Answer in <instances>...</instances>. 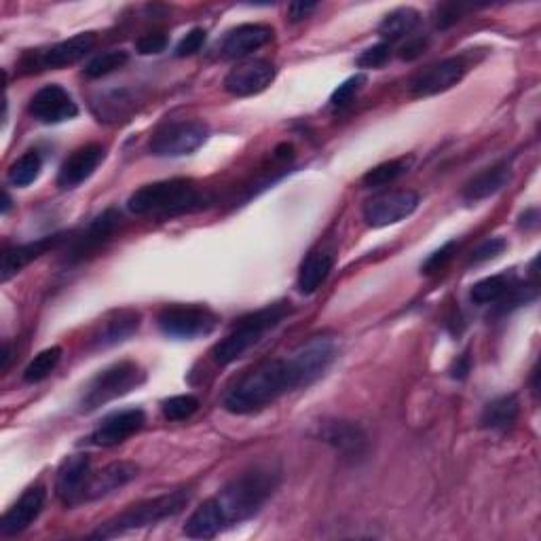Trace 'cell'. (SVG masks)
Returning <instances> with one entry per match:
<instances>
[{
  "instance_id": "cell-1",
  "label": "cell",
  "mask_w": 541,
  "mask_h": 541,
  "mask_svg": "<svg viewBox=\"0 0 541 541\" xmlns=\"http://www.w3.org/2000/svg\"><path fill=\"white\" fill-rule=\"evenodd\" d=\"M337 358V345L328 337H313L292 356L267 360L241 377L229 391L222 406L233 415H252L271 406L294 389L309 387L320 379Z\"/></svg>"
},
{
  "instance_id": "cell-2",
  "label": "cell",
  "mask_w": 541,
  "mask_h": 541,
  "mask_svg": "<svg viewBox=\"0 0 541 541\" xmlns=\"http://www.w3.org/2000/svg\"><path fill=\"white\" fill-rule=\"evenodd\" d=\"M282 472L271 463H258L254 468L241 472L214 497L225 518V525H241L254 518L279 487Z\"/></svg>"
},
{
  "instance_id": "cell-3",
  "label": "cell",
  "mask_w": 541,
  "mask_h": 541,
  "mask_svg": "<svg viewBox=\"0 0 541 541\" xmlns=\"http://www.w3.org/2000/svg\"><path fill=\"white\" fill-rule=\"evenodd\" d=\"M210 197L197 189L193 180L174 178L140 186L127 199V210L136 216H178L205 208Z\"/></svg>"
},
{
  "instance_id": "cell-4",
  "label": "cell",
  "mask_w": 541,
  "mask_h": 541,
  "mask_svg": "<svg viewBox=\"0 0 541 541\" xmlns=\"http://www.w3.org/2000/svg\"><path fill=\"white\" fill-rule=\"evenodd\" d=\"M189 501H191V493L186 489L140 501V503H136V506H129L127 510L117 514L115 518L104 522V525H100L96 531L91 533V537L113 539V537L132 533L138 529L155 527V525H159V522L180 514Z\"/></svg>"
},
{
  "instance_id": "cell-5",
  "label": "cell",
  "mask_w": 541,
  "mask_h": 541,
  "mask_svg": "<svg viewBox=\"0 0 541 541\" xmlns=\"http://www.w3.org/2000/svg\"><path fill=\"white\" fill-rule=\"evenodd\" d=\"M288 313H290V307L286 303H275L246 315L244 320H239V324L227 334L225 339L214 345L212 360L220 366H229L237 362L239 358H244L254 345L263 341L267 332H271L273 328H277L284 322V317Z\"/></svg>"
},
{
  "instance_id": "cell-6",
  "label": "cell",
  "mask_w": 541,
  "mask_h": 541,
  "mask_svg": "<svg viewBox=\"0 0 541 541\" xmlns=\"http://www.w3.org/2000/svg\"><path fill=\"white\" fill-rule=\"evenodd\" d=\"M144 381V370L136 362H117L89 381L79 400L81 413H91L108 402L127 396Z\"/></svg>"
},
{
  "instance_id": "cell-7",
  "label": "cell",
  "mask_w": 541,
  "mask_h": 541,
  "mask_svg": "<svg viewBox=\"0 0 541 541\" xmlns=\"http://www.w3.org/2000/svg\"><path fill=\"white\" fill-rule=\"evenodd\" d=\"M157 326L165 337L193 341L214 332L218 326V315L212 309L199 305H172L157 315Z\"/></svg>"
},
{
  "instance_id": "cell-8",
  "label": "cell",
  "mask_w": 541,
  "mask_h": 541,
  "mask_svg": "<svg viewBox=\"0 0 541 541\" xmlns=\"http://www.w3.org/2000/svg\"><path fill=\"white\" fill-rule=\"evenodd\" d=\"M208 136L210 127L201 121H176L159 127L148 148L155 157H184L193 155Z\"/></svg>"
},
{
  "instance_id": "cell-9",
  "label": "cell",
  "mask_w": 541,
  "mask_h": 541,
  "mask_svg": "<svg viewBox=\"0 0 541 541\" xmlns=\"http://www.w3.org/2000/svg\"><path fill=\"white\" fill-rule=\"evenodd\" d=\"M419 208V195L415 191H387L375 195L364 203V220L372 229H383L413 216Z\"/></svg>"
},
{
  "instance_id": "cell-10",
  "label": "cell",
  "mask_w": 541,
  "mask_h": 541,
  "mask_svg": "<svg viewBox=\"0 0 541 541\" xmlns=\"http://www.w3.org/2000/svg\"><path fill=\"white\" fill-rule=\"evenodd\" d=\"M320 438L349 463H360L366 459L370 442L364 427L353 421H326L320 425Z\"/></svg>"
},
{
  "instance_id": "cell-11",
  "label": "cell",
  "mask_w": 541,
  "mask_h": 541,
  "mask_svg": "<svg viewBox=\"0 0 541 541\" xmlns=\"http://www.w3.org/2000/svg\"><path fill=\"white\" fill-rule=\"evenodd\" d=\"M465 72H468V64L463 62V58H446L419 70L415 77L410 79L408 89L417 98L436 96V93L449 91L451 87L461 83Z\"/></svg>"
},
{
  "instance_id": "cell-12",
  "label": "cell",
  "mask_w": 541,
  "mask_h": 541,
  "mask_svg": "<svg viewBox=\"0 0 541 541\" xmlns=\"http://www.w3.org/2000/svg\"><path fill=\"white\" fill-rule=\"evenodd\" d=\"M30 115L45 125H58L79 115V106L60 85H45L30 100Z\"/></svg>"
},
{
  "instance_id": "cell-13",
  "label": "cell",
  "mask_w": 541,
  "mask_h": 541,
  "mask_svg": "<svg viewBox=\"0 0 541 541\" xmlns=\"http://www.w3.org/2000/svg\"><path fill=\"white\" fill-rule=\"evenodd\" d=\"M275 66L267 60H250L233 68L227 79L225 89L235 98H248L265 91L275 81Z\"/></svg>"
},
{
  "instance_id": "cell-14",
  "label": "cell",
  "mask_w": 541,
  "mask_h": 541,
  "mask_svg": "<svg viewBox=\"0 0 541 541\" xmlns=\"http://www.w3.org/2000/svg\"><path fill=\"white\" fill-rule=\"evenodd\" d=\"M121 225V214L117 210H106L98 218H93L89 225L70 239L68 260H83L85 256L100 250L106 241L115 235Z\"/></svg>"
},
{
  "instance_id": "cell-15",
  "label": "cell",
  "mask_w": 541,
  "mask_h": 541,
  "mask_svg": "<svg viewBox=\"0 0 541 541\" xmlns=\"http://www.w3.org/2000/svg\"><path fill=\"white\" fill-rule=\"evenodd\" d=\"M146 423L144 410L140 408H127L119 410V413L108 415L98 427L96 432L89 436V442L93 446H104V449H110V446H117L125 442L127 438H132L138 434L140 429Z\"/></svg>"
},
{
  "instance_id": "cell-16",
  "label": "cell",
  "mask_w": 541,
  "mask_h": 541,
  "mask_svg": "<svg viewBox=\"0 0 541 541\" xmlns=\"http://www.w3.org/2000/svg\"><path fill=\"white\" fill-rule=\"evenodd\" d=\"M98 36L96 32H81L72 39H66L58 45H53L41 53L32 55V68H64L77 64L85 55L96 47Z\"/></svg>"
},
{
  "instance_id": "cell-17",
  "label": "cell",
  "mask_w": 541,
  "mask_h": 541,
  "mask_svg": "<svg viewBox=\"0 0 541 541\" xmlns=\"http://www.w3.org/2000/svg\"><path fill=\"white\" fill-rule=\"evenodd\" d=\"M106 157V148L102 144H85L81 148H77L60 167L58 172V186L64 191L68 189H77L79 184H83L85 180H89L93 176V172L98 170L100 163Z\"/></svg>"
},
{
  "instance_id": "cell-18",
  "label": "cell",
  "mask_w": 541,
  "mask_h": 541,
  "mask_svg": "<svg viewBox=\"0 0 541 541\" xmlns=\"http://www.w3.org/2000/svg\"><path fill=\"white\" fill-rule=\"evenodd\" d=\"M45 499H47V491L45 487H41V484L26 489L24 495L13 503V506L5 512L3 520H0V535L11 537V535L26 531L32 522L41 516L45 508Z\"/></svg>"
},
{
  "instance_id": "cell-19",
  "label": "cell",
  "mask_w": 541,
  "mask_h": 541,
  "mask_svg": "<svg viewBox=\"0 0 541 541\" xmlns=\"http://www.w3.org/2000/svg\"><path fill=\"white\" fill-rule=\"evenodd\" d=\"M91 476V461L87 455H70L62 461L58 478H55V493L66 506L83 503L85 484Z\"/></svg>"
},
{
  "instance_id": "cell-20",
  "label": "cell",
  "mask_w": 541,
  "mask_h": 541,
  "mask_svg": "<svg viewBox=\"0 0 541 541\" xmlns=\"http://www.w3.org/2000/svg\"><path fill=\"white\" fill-rule=\"evenodd\" d=\"M138 472H140L138 465L132 461H117V463L106 465V468H102L100 472L89 476L85 491H83V503L102 499L110 493L123 489L125 484H129L138 476Z\"/></svg>"
},
{
  "instance_id": "cell-21",
  "label": "cell",
  "mask_w": 541,
  "mask_h": 541,
  "mask_svg": "<svg viewBox=\"0 0 541 541\" xmlns=\"http://www.w3.org/2000/svg\"><path fill=\"white\" fill-rule=\"evenodd\" d=\"M140 313L136 309H121L113 311L106 320L100 322L96 332L91 334V347L93 349H106L117 343L127 341L132 334L140 328Z\"/></svg>"
},
{
  "instance_id": "cell-22",
  "label": "cell",
  "mask_w": 541,
  "mask_h": 541,
  "mask_svg": "<svg viewBox=\"0 0 541 541\" xmlns=\"http://www.w3.org/2000/svg\"><path fill=\"white\" fill-rule=\"evenodd\" d=\"M273 39V28L267 24H241L222 39V55L229 60L246 58L252 51L265 47Z\"/></svg>"
},
{
  "instance_id": "cell-23",
  "label": "cell",
  "mask_w": 541,
  "mask_h": 541,
  "mask_svg": "<svg viewBox=\"0 0 541 541\" xmlns=\"http://www.w3.org/2000/svg\"><path fill=\"white\" fill-rule=\"evenodd\" d=\"M58 244H62V237L60 235H51V237L30 241V244L7 248L5 254H3V265H0V279H3V282H9L11 277H15L17 273H22V269L28 267L32 260L41 258L43 254H47L49 250H53Z\"/></svg>"
},
{
  "instance_id": "cell-24",
  "label": "cell",
  "mask_w": 541,
  "mask_h": 541,
  "mask_svg": "<svg viewBox=\"0 0 541 541\" xmlns=\"http://www.w3.org/2000/svg\"><path fill=\"white\" fill-rule=\"evenodd\" d=\"M510 178H512V170H510L508 163L493 165V167H489V170L476 174L468 184H465L463 191H461V197H463V201H468V203L484 201V199H489V197L497 195L499 191L506 189Z\"/></svg>"
},
{
  "instance_id": "cell-25",
  "label": "cell",
  "mask_w": 541,
  "mask_h": 541,
  "mask_svg": "<svg viewBox=\"0 0 541 541\" xmlns=\"http://www.w3.org/2000/svg\"><path fill=\"white\" fill-rule=\"evenodd\" d=\"M334 269V254L330 250H313L298 269L296 286L303 294H313L328 279Z\"/></svg>"
},
{
  "instance_id": "cell-26",
  "label": "cell",
  "mask_w": 541,
  "mask_h": 541,
  "mask_svg": "<svg viewBox=\"0 0 541 541\" xmlns=\"http://www.w3.org/2000/svg\"><path fill=\"white\" fill-rule=\"evenodd\" d=\"M222 529H227L225 518H222L218 503L212 497L208 501H203L201 506L191 514V518L186 520L184 535L193 537V539H212Z\"/></svg>"
},
{
  "instance_id": "cell-27",
  "label": "cell",
  "mask_w": 541,
  "mask_h": 541,
  "mask_svg": "<svg viewBox=\"0 0 541 541\" xmlns=\"http://www.w3.org/2000/svg\"><path fill=\"white\" fill-rule=\"evenodd\" d=\"M520 404L516 396H501L484 406L480 415V427L491 429V432H506L518 419Z\"/></svg>"
},
{
  "instance_id": "cell-28",
  "label": "cell",
  "mask_w": 541,
  "mask_h": 541,
  "mask_svg": "<svg viewBox=\"0 0 541 541\" xmlns=\"http://www.w3.org/2000/svg\"><path fill=\"white\" fill-rule=\"evenodd\" d=\"M421 22V13L413 7H400L396 11H391L385 15V20L379 26V36L383 43L391 45L394 41L404 39L410 32H415V28Z\"/></svg>"
},
{
  "instance_id": "cell-29",
  "label": "cell",
  "mask_w": 541,
  "mask_h": 541,
  "mask_svg": "<svg viewBox=\"0 0 541 541\" xmlns=\"http://www.w3.org/2000/svg\"><path fill=\"white\" fill-rule=\"evenodd\" d=\"M514 288V275L512 273H499L480 279L478 284H474L470 298L476 305H493L506 298Z\"/></svg>"
},
{
  "instance_id": "cell-30",
  "label": "cell",
  "mask_w": 541,
  "mask_h": 541,
  "mask_svg": "<svg viewBox=\"0 0 541 541\" xmlns=\"http://www.w3.org/2000/svg\"><path fill=\"white\" fill-rule=\"evenodd\" d=\"M410 165H413V157H400V159L385 161L377 167H372V170H368L362 178V184L366 186V189H381V186L394 184L410 170Z\"/></svg>"
},
{
  "instance_id": "cell-31",
  "label": "cell",
  "mask_w": 541,
  "mask_h": 541,
  "mask_svg": "<svg viewBox=\"0 0 541 541\" xmlns=\"http://www.w3.org/2000/svg\"><path fill=\"white\" fill-rule=\"evenodd\" d=\"M41 172H43L41 155L36 151H28L20 159L11 163L9 172H7V180H9V184L17 186V189H24V186H30L32 182L39 180Z\"/></svg>"
},
{
  "instance_id": "cell-32",
  "label": "cell",
  "mask_w": 541,
  "mask_h": 541,
  "mask_svg": "<svg viewBox=\"0 0 541 541\" xmlns=\"http://www.w3.org/2000/svg\"><path fill=\"white\" fill-rule=\"evenodd\" d=\"M62 360V347H49V349H43L39 356H34V360L26 366L24 370V381L26 383H41L45 381L51 372L58 368Z\"/></svg>"
},
{
  "instance_id": "cell-33",
  "label": "cell",
  "mask_w": 541,
  "mask_h": 541,
  "mask_svg": "<svg viewBox=\"0 0 541 541\" xmlns=\"http://www.w3.org/2000/svg\"><path fill=\"white\" fill-rule=\"evenodd\" d=\"M127 62H129L127 51H123V49L106 51V53L96 55V58L87 64L85 74L89 79H102V77H106V74H113L115 70L123 68Z\"/></svg>"
},
{
  "instance_id": "cell-34",
  "label": "cell",
  "mask_w": 541,
  "mask_h": 541,
  "mask_svg": "<svg viewBox=\"0 0 541 541\" xmlns=\"http://www.w3.org/2000/svg\"><path fill=\"white\" fill-rule=\"evenodd\" d=\"M199 408V400L195 396H174L170 400H165L161 404V410H163V417L170 419V421H186L191 419Z\"/></svg>"
},
{
  "instance_id": "cell-35",
  "label": "cell",
  "mask_w": 541,
  "mask_h": 541,
  "mask_svg": "<svg viewBox=\"0 0 541 541\" xmlns=\"http://www.w3.org/2000/svg\"><path fill=\"white\" fill-rule=\"evenodd\" d=\"M366 85V74H353V77H349L345 83H341L337 89H334L332 98H330V104L334 108H343L347 106L353 98L358 96L360 89Z\"/></svg>"
},
{
  "instance_id": "cell-36",
  "label": "cell",
  "mask_w": 541,
  "mask_h": 541,
  "mask_svg": "<svg viewBox=\"0 0 541 541\" xmlns=\"http://www.w3.org/2000/svg\"><path fill=\"white\" fill-rule=\"evenodd\" d=\"M457 248H459V246H457V241H446V244H444L442 248H438L432 256H429V258L425 260L423 267H421V271H423L425 275H434V273L442 271L446 265L451 263V258L455 256Z\"/></svg>"
},
{
  "instance_id": "cell-37",
  "label": "cell",
  "mask_w": 541,
  "mask_h": 541,
  "mask_svg": "<svg viewBox=\"0 0 541 541\" xmlns=\"http://www.w3.org/2000/svg\"><path fill=\"white\" fill-rule=\"evenodd\" d=\"M205 39H208V32L203 28H193L191 32H186L182 36V41L176 45V58H191V55L199 53L201 47L205 45Z\"/></svg>"
},
{
  "instance_id": "cell-38",
  "label": "cell",
  "mask_w": 541,
  "mask_h": 541,
  "mask_svg": "<svg viewBox=\"0 0 541 541\" xmlns=\"http://www.w3.org/2000/svg\"><path fill=\"white\" fill-rule=\"evenodd\" d=\"M389 55H391V45H387V43L381 41L377 45H372V47L364 49L358 55V66L360 68H381V66L387 64Z\"/></svg>"
},
{
  "instance_id": "cell-39",
  "label": "cell",
  "mask_w": 541,
  "mask_h": 541,
  "mask_svg": "<svg viewBox=\"0 0 541 541\" xmlns=\"http://www.w3.org/2000/svg\"><path fill=\"white\" fill-rule=\"evenodd\" d=\"M506 248H508L506 239H501V237H489V239H484L482 244L472 252V256H470V265H480V263H484V260H491V258L499 256Z\"/></svg>"
},
{
  "instance_id": "cell-40",
  "label": "cell",
  "mask_w": 541,
  "mask_h": 541,
  "mask_svg": "<svg viewBox=\"0 0 541 541\" xmlns=\"http://www.w3.org/2000/svg\"><path fill=\"white\" fill-rule=\"evenodd\" d=\"M167 43H170V39H167V34H163V32H148V34L140 36V39L136 41V51L140 55H159L161 51L167 49Z\"/></svg>"
},
{
  "instance_id": "cell-41",
  "label": "cell",
  "mask_w": 541,
  "mask_h": 541,
  "mask_svg": "<svg viewBox=\"0 0 541 541\" xmlns=\"http://www.w3.org/2000/svg\"><path fill=\"white\" fill-rule=\"evenodd\" d=\"M427 47H429L427 36H408L406 43L400 47L398 55L404 62H415L427 51Z\"/></svg>"
},
{
  "instance_id": "cell-42",
  "label": "cell",
  "mask_w": 541,
  "mask_h": 541,
  "mask_svg": "<svg viewBox=\"0 0 541 541\" xmlns=\"http://www.w3.org/2000/svg\"><path fill=\"white\" fill-rule=\"evenodd\" d=\"M470 7H465V5H442L438 9V15H436V28L438 30H446V28H451L453 24H457L463 13L468 11Z\"/></svg>"
},
{
  "instance_id": "cell-43",
  "label": "cell",
  "mask_w": 541,
  "mask_h": 541,
  "mask_svg": "<svg viewBox=\"0 0 541 541\" xmlns=\"http://www.w3.org/2000/svg\"><path fill=\"white\" fill-rule=\"evenodd\" d=\"M317 9V3H292L288 7V17H290V22H303L307 20V17Z\"/></svg>"
},
{
  "instance_id": "cell-44",
  "label": "cell",
  "mask_w": 541,
  "mask_h": 541,
  "mask_svg": "<svg viewBox=\"0 0 541 541\" xmlns=\"http://www.w3.org/2000/svg\"><path fill=\"white\" fill-rule=\"evenodd\" d=\"M470 368H472V364H470V356H468V353H463V356L453 364V368H451V377L453 379H459V381H463L465 377H468V372H470Z\"/></svg>"
},
{
  "instance_id": "cell-45",
  "label": "cell",
  "mask_w": 541,
  "mask_h": 541,
  "mask_svg": "<svg viewBox=\"0 0 541 541\" xmlns=\"http://www.w3.org/2000/svg\"><path fill=\"white\" fill-rule=\"evenodd\" d=\"M537 222H539L537 210H529L527 214L520 216V227H537Z\"/></svg>"
},
{
  "instance_id": "cell-46",
  "label": "cell",
  "mask_w": 541,
  "mask_h": 541,
  "mask_svg": "<svg viewBox=\"0 0 541 541\" xmlns=\"http://www.w3.org/2000/svg\"><path fill=\"white\" fill-rule=\"evenodd\" d=\"M9 208H11V197H9V193L5 191V195H3V214H7Z\"/></svg>"
}]
</instances>
